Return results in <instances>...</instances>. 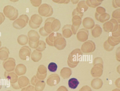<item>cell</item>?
<instances>
[{
    "instance_id": "obj_1",
    "label": "cell",
    "mask_w": 120,
    "mask_h": 91,
    "mask_svg": "<svg viewBox=\"0 0 120 91\" xmlns=\"http://www.w3.org/2000/svg\"><path fill=\"white\" fill-rule=\"evenodd\" d=\"M61 26L59 20L53 17H50L46 19L43 27L45 32L49 34L53 31L56 32L58 31Z\"/></svg>"
},
{
    "instance_id": "obj_2",
    "label": "cell",
    "mask_w": 120,
    "mask_h": 91,
    "mask_svg": "<svg viewBox=\"0 0 120 91\" xmlns=\"http://www.w3.org/2000/svg\"><path fill=\"white\" fill-rule=\"evenodd\" d=\"M83 14H80L76 11L75 9L73 10L72 13V23L71 29L74 34H75L79 27L81 24Z\"/></svg>"
},
{
    "instance_id": "obj_3",
    "label": "cell",
    "mask_w": 120,
    "mask_h": 91,
    "mask_svg": "<svg viewBox=\"0 0 120 91\" xmlns=\"http://www.w3.org/2000/svg\"><path fill=\"white\" fill-rule=\"evenodd\" d=\"M3 12L5 16L11 20H15L18 15V10L11 5H8L5 6Z\"/></svg>"
},
{
    "instance_id": "obj_4",
    "label": "cell",
    "mask_w": 120,
    "mask_h": 91,
    "mask_svg": "<svg viewBox=\"0 0 120 91\" xmlns=\"http://www.w3.org/2000/svg\"><path fill=\"white\" fill-rule=\"evenodd\" d=\"M120 28V24L114 19L105 23L103 25V28L105 32L107 33L112 32Z\"/></svg>"
},
{
    "instance_id": "obj_5",
    "label": "cell",
    "mask_w": 120,
    "mask_h": 91,
    "mask_svg": "<svg viewBox=\"0 0 120 91\" xmlns=\"http://www.w3.org/2000/svg\"><path fill=\"white\" fill-rule=\"evenodd\" d=\"M29 20V18L27 15L26 14L22 15L13 22V26L17 29H22L27 25Z\"/></svg>"
},
{
    "instance_id": "obj_6",
    "label": "cell",
    "mask_w": 120,
    "mask_h": 91,
    "mask_svg": "<svg viewBox=\"0 0 120 91\" xmlns=\"http://www.w3.org/2000/svg\"><path fill=\"white\" fill-rule=\"evenodd\" d=\"M53 45L58 49H64L66 44V40L60 33L55 32L54 38Z\"/></svg>"
},
{
    "instance_id": "obj_7",
    "label": "cell",
    "mask_w": 120,
    "mask_h": 91,
    "mask_svg": "<svg viewBox=\"0 0 120 91\" xmlns=\"http://www.w3.org/2000/svg\"><path fill=\"white\" fill-rule=\"evenodd\" d=\"M38 11L41 16L48 17L52 15L53 13V10L50 5L44 3L41 4L39 7Z\"/></svg>"
},
{
    "instance_id": "obj_8",
    "label": "cell",
    "mask_w": 120,
    "mask_h": 91,
    "mask_svg": "<svg viewBox=\"0 0 120 91\" xmlns=\"http://www.w3.org/2000/svg\"><path fill=\"white\" fill-rule=\"evenodd\" d=\"M42 21V19L41 16L37 14H34L31 16L29 24L31 28L37 29L40 27Z\"/></svg>"
},
{
    "instance_id": "obj_9",
    "label": "cell",
    "mask_w": 120,
    "mask_h": 91,
    "mask_svg": "<svg viewBox=\"0 0 120 91\" xmlns=\"http://www.w3.org/2000/svg\"><path fill=\"white\" fill-rule=\"evenodd\" d=\"M3 66L6 71L12 72L15 68L16 66L15 61L13 58L9 57L4 61L3 63Z\"/></svg>"
},
{
    "instance_id": "obj_10",
    "label": "cell",
    "mask_w": 120,
    "mask_h": 91,
    "mask_svg": "<svg viewBox=\"0 0 120 91\" xmlns=\"http://www.w3.org/2000/svg\"><path fill=\"white\" fill-rule=\"evenodd\" d=\"M82 51L84 53H89L93 51L95 49V45L94 42L91 40H88L82 45Z\"/></svg>"
},
{
    "instance_id": "obj_11",
    "label": "cell",
    "mask_w": 120,
    "mask_h": 91,
    "mask_svg": "<svg viewBox=\"0 0 120 91\" xmlns=\"http://www.w3.org/2000/svg\"><path fill=\"white\" fill-rule=\"evenodd\" d=\"M89 34V32L85 28H82L78 31L76 37L79 41L83 42L88 39Z\"/></svg>"
},
{
    "instance_id": "obj_12",
    "label": "cell",
    "mask_w": 120,
    "mask_h": 91,
    "mask_svg": "<svg viewBox=\"0 0 120 91\" xmlns=\"http://www.w3.org/2000/svg\"><path fill=\"white\" fill-rule=\"evenodd\" d=\"M88 7L87 5L86 1L82 0L78 3L75 9L77 12L80 14H83L88 9Z\"/></svg>"
},
{
    "instance_id": "obj_13",
    "label": "cell",
    "mask_w": 120,
    "mask_h": 91,
    "mask_svg": "<svg viewBox=\"0 0 120 91\" xmlns=\"http://www.w3.org/2000/svg\"><path fill=\"white\" fill-rule=\"evenodd\" d=\"M4 75L5 78L11 84L15 83L18 81V76L14 72H8L5 71L4 72Z\"/></svg>"
},
{
    "instance_id": "obj_14",
    "label": "cell",
    "mask_w": 120,
    "mask_h": 91,
    "mask_svg": "<svg viewBox=\"0 0 120 91\" xmlns=\"http://www.w3.org/2000/svg\"><path fill=\"white\" fill-rule=\"evenodd\" d=\"M82 24L83 27L86 29H92L95 25L94 20L91 18L87 17L83 20Z\"/></svg>"
},
{
    "instance_id": "obj_15",
    "label": "cell",
    "mask_w": 120,
    "mask_h": 91,
    "mask_svg": "<svg viewBox=\"0 0 120 91\" xmlns=\"http://www.w3.org/2000/svg\"><path fill=\"white\" fill-rule=\"evenodd\" d=\"M31 52L30 48L27 46L22 47L19 52V56L22 60H25L27 56L29 55Z\"/></svg>"
},
{
    "instance_id": "obj_16",
    "label": "cell",
    "mask_w": 120,
    "mask_h": 91,
    "mask_svg": "<svg viewBox=\"0 0 120 91\" xmlns=\"http://www.w3.org/2000/svg\"><path fill=\"white\" fill-rule=\"evenodd\" d=\"M29 41L33 42H36L39 41L40 36L36 31L31 30L29 31L27 34Z\"/></svg>"
},
{
    "instance_id": "obj_17",
    "label": "cell",
    "mask_w": 120,
    "mask_h": 91,
    "mask_svg": "<svg viewBox=\"0 0 120 91\" xmlns=\"http://www.w3.org/2000/svg\"><path fill=\"white\" fill-rule=\"evenodd\" d=\"M71 25L67 24L64 25L63 27L62 31L64 37L68 38L71 37L73 34L71 29Z\"/></svg>"
},
{
    "instance_id": "obj_18",
    "label": "cell",
    "mask_w": 120,
    "mask_h": 91,
    "mask_svg": "<svg viewBox=\"0 0 120 91\" xmlns=\"http://www.w3.org/2000/svg\"><path fill=\"white\" fill-rule=\"evenodd\" d=\"M95 17L96 20L101 23H103L109 20L110 16L109 14L106 12L100 14L95 13Z\"/></svg>"
},
{
    "instance_id": "obj_19",
    "label": "cell",
    "mask_w": 120,
    "mask_h": 91,
    "mask_svg": "<svg viewBox=\"0 0 120 91\" xmlns=\"http://www.w3.org/2000/svg\"><path fill=\"white\" fill-rule=\"evenodd\" d=\"M10 53L8 49L6 47H3L0 48V60L5 61L7 59Z\"/></svg>"
},
{
    "instance_id": "obj_20",
    "label": "cell",
    "mask_w": 120,
    "mask_h": 91,
    "mask_svg": "<svg viewBox=\"0 0 120 91\" xmlns=\"http://www.w3.org/2000/svg\"><path fill=\"white\" fill-rule=\"evenodd\" d=\"M91 32L92 36L96 38L99 37L101 35L102 32V30L99 25L96 24L91 29Z\"/></svg>"
},
{
    "instance_id": "obj_21",
    "label": "cell",
    "mask_w": 120,
    "mask_h": 91,
    "mask_svg": "<svg viewBox=\"0 0 120 91\" xmlns=\"http://www.w3.org/2000/svg\"><path fill=\"white\" fill-rule=\"evenodd\" d=\"M109 44L113 47L119 43L120 42V37L115 38L111 36H109L107 40Z\"/></svg>"
},
{
    "instance_id": "obj_22",
    "label": "cell",
    "mask_w": 120,
    "mask_h": 91,
    "mask_svg": "<svg viewBox=\"0 0 120 91\" xmlns=\"http://www.w3.org/2000/svg\"><path fill=\"white\" fill-rule=\"evenodd\" d=\"M103 1L101 0H87L86 1V3L88 7L95 8L100 5Z\"/></svg>"
},
{
    "instance_id": "obj_23",
    "label": "cell",
    "mask_w": 120,
    "mask_h": 91,
    "mask_svg": "<svg viewBox=\"0 0 120 91\" xmlns=\"http://www.w3.org/2000/svg\"><path fill=\"white\" fill-rule=\"evenodd\" d=\"M15 73L18 76L23 74L25 72L24 65L21 64H18L15 68Z\"/></svg>"
},
{
    "instance_id": "obj_24",
    "label": "cell",
    "mask_w": 120,
    "mask_h": 91,
    "mask_svg": "<svg viewBox=\"0 0 120 91\" xmlns=\"http://www.w3.org/2000/svg\"><path fill=\"white\" fill-rule=\"evenodd\" d=\"M17 41L18 43L20 45H24L27 43L28 38L26 35L21 34L18 37Z\"/></svg>"
},
{
    "instance_id": "obj_25",
    "label": "cell",
    "mask_w": 120,
    "mask_h": 91,
    "mask_svg": "<svg viewBox=\"0 0 120 91\" xmlns=\"http://www.w3.org/2000/svg\"><path fill=\"white\" fill-rule=\"evenodd\" d=\"M79 83L78 80L75 78H72L70 79L68 81L69 87L71 89H75L77 88Z\"/></svg>"
},
{
    "instance_id": "obj_26",
    "label": "cell",
    "mask_w": 120,
    "mask_h": 91,
    "mask_svg": "<svg viewBox=\"0 0 120 91\" xmlns=\"http://www.w3.org/2000/svg\"><path fill=\"white\" fill-rule=\"evenodd\" d=\"M112 16L113 19H116L118 23H120V9H117L112 12Z\"/></svg>"
},
{
    "instance_id": "obj_27",
    "label": "cell",
    "mask_w": 120,
    "mask_h": 91,
    "mask_svg": "<svg viewBox=\"0 0 120 91\" xmlns=\"http://www.w3.org/2000/svg\"><path fill=\"white\" fill-rule=\"evenodd\" d=\"M57 64L54 62H51L49 64L48 68L50 72H54L57 70Z\"/></svg>"
},
{
    "instance_id": "obj_28",
    "label": "cell",
    "mask_w": 120,
    "mask_h": 91,
    "mask_svg": "<svg viewBox=\"0 0 120 91\" xmlns=\"http://www.w3.org/2000/svg\"><path fill=\"white\" fill-rule=\"evenodd\" d=\"M39 45L37 50L39 51H41L44 50L46 47L45 43L43 41L39 40Z\"/></svg>"
},
{
    "instance_id": "obj_29",
    "label": "cell",
    "mask_w": 120,
    "mask_h": 91,
    "mask_svg": "<svg viewBox=\"0 0 120 91\" xmlns=\"http://www.w3.org/2000/svg\"><path fill=\"white\" fill-rule=\"evenodd\" d=\"M104 47L106 50L108 51L112 50L114 48L113 47L111 46L109 44L107 40L104 42Z\"/></svg>"
},
{
    "instance_id": "obj_30",
    "label": "cell",
    "mask_w": 120,
    "mask_h": 91,
    "mask_svg": "<svg viewBox=\"0 0 120 91\" xmlns=\"http://www.w3.org/2000/svg\"><path fill=\"white\" fill-rule=\"evenodd\" d=\"M105 8L99 6L96 8L95 13L98 14H100L105 13Z\"/></svg>"
},
{
    "instance_id": "obj_31",
    "label": "cell",
    "mask_w": 120,
    "mask_h": 91,
    "mask_svg": "<svg viewBox=\"0 0 120 91\" xmlns=\"http://www.w3.org/2000/svg\"><path fill=\"white\" fill-rule=\"evenodd\" d=\"M30 2L32 5L35 7H38L41 4V0H30Z\"/></svg>"
},
{
    "instance_id": "obj_32",
    "label": "cell",
    "mask_w": 120,
    "mask_h": 91,
    "mask_svg": "<svg viewBox=\"0 0 120 91\" xmlns=\"http://www.w3.org/2000/svg\"><path fill=\"white\" fill-rule=\"evenodd\" d=\"M39 40L36 42H33L29 41V44L30 46L33 48H36L38 46Z\"/></svg>"
},
{
    "instance_id": "obj_33",
    "label": "cell",
    "mask_w": 120,
    "mask_h": 91,
    "mask_svg": "<svg viewBox=\"0 0 120 91\" xmlns=\"http://www.w3.org/2000/svg\"><path fill=\"white\" fill-rule=\"evenodd\" d=\"M112 5L113 7L117 8L120 7V0H114L112 1Z\"/></svg>"
},
{
    "instance_id": "obj_34",
    "label": "cell",
    "mask_w": 120,
    "mask_h": 91,
    "mask_svg": "<svg viewBox=\"0 0 120 91\" xmlns=\"http://www.w3.org/2000/svg\"><path fill=\"white\" fill-rule=\"evenodd\" d=\"M111 36L115 38L120 37V28L116 31L112 32Z\"/></svg>"
},
{
    "instance_id": "obj_35",
    "label": "cell",
    "mask_w": 120,
    "mask_h": 91,
    "mask_svg": "<svg viewBox=\"0 0 120 91\" xmlns=\"http://www.w3.org/2000/svg\"><path fill=\"white\" fill-rule=\"evenodd\" d=\"M39 32L40 35L43 36H47L49 34L47 33L45 31L44 27H42L39 29Z\"/></svg>"
},
{
    "instance_id": "obj_36",
    "label": "cell",
    "mask_w": 120,
    "mask_h": 91,
    "mask_svg": "<svg viewBox=\"0 0 120 91\" xmlns=\"http://www.w3.org/2000/svg\"><path fill=\"white\" fill-rule=\"evenodd\" d=\"M5 17L3 13L0 12V25L4 21Z\"/></svg>"
},
{
    "instance_id": "obj_37",
    "label": "cell",
    "mask_w": 120,
    "mask_h": 91,
    "mask_svg": "<svg viewBox=\"0 0 120 91\" xmlns=\"http://www.w3.org/2000/svg\"><path fill=\"white\" fill-rule=\"evenodd\" d=\"M53 1L56 3H65L67 4L69 2L70 0H60L61 1H60L59 0H53Z\"/></svg>"
},
{
    "instance_id": "obj_38",
    "label": "cell",
    "mask_w": 120,
    "mask_h": 91,
    "mask_svg": "<svg viewBox=\"0 0 120 91\" xmlns=\"http://www.w3.org/2000/svg\"><path fill=\"white\" fill-rule=\"evenodd\" d=\"M71 1L73 3L75 4H76L78 2V1H79V0H71Z\"/></svg>"
},
{
    "instance_id": "obj_39",
    "label": "cell",
    "mask_w": 120,
    "mask_h": 91,
    "mask_svg": "<svg viewBox=\"0 0 120 91\" xmlns=\"http://www.w3.org/2000/svg\"><path fill=\"white\" fill-rule=\"evenodd\" d=\"M1 82V79L0 77V88H1L2 86Z\"/></svg>"
},
{
    "instance_id": "obj_40",
    "label": "cell",
    "mask_w": 120,
    "mask_h": 91,
    "mask_svg": "<svg viewBox=\"0 0 120 91\" xmlns=\"http://www.w3.org/2000/svg\"><path fill=\"white\" fill-rule=\"evenodd\" d=\"M1 41L0 40V47H1Z\"/></svg>"
},
{
    "instance_id": "obj_41",
    "label": "cell",
    "mask_w": 120,
    "mask_h": 91,
    "mask_svg": "<svg viewBox=\"0 0 120 91\" xmlns=\"http://www.w3.org/2000/svg\"></svg>"
}]
</instances>
